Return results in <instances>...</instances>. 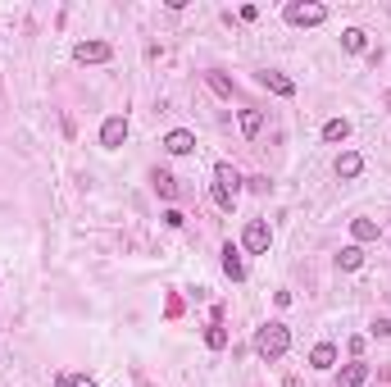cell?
I'll list each match as a JSON object with an SVG mask.
<instances>
[{"mask_svg":"<svg viewBox=\"0 0 391 387\" xmlns=\"http://www.w3.org/2000/svg\"><path fill=\"white\" fill-rule=\"evenodd\" d=\"M287 346H292V328H287V323H264V328L255 332V351H260L264 360H283Z\"/></svg>","mask_w":391,"mask_h":387,"instance_id":"1","label":"cell"},{"mask_svg":"<svg viewBox=\"0 0 391 387\" xmlns=\"http://www.w3.org/2000/svg\"><path fill=\"white\" fill-rule=\"evenodd\" d=\"M283 19L292 23V28H318V23L327 19V5H314V0H292V5H287L283 10Z\"/></svg>","mask_w":391,"mask_h":387,"instance_id":"2","label":"cell"},{"mask_svg":"<svg viewBox=\"0 0 391 387\" xmlns=\"http://www.w3.org/2000/svg\"><path fill=\"white\" fill-rule=\"evenodd\" d=\"M241 246H246L250 255H264L273 246V232H269V223L264 219H250L246 223V232H241Z\"/></svg>","mask_w":391,"mask_h":387,"instance_id":"3","label":"cell"},{"mask_svg":"<svg viewBox=\"0 0 391 387\" xmlns=\"http://www.w3.org/2000/svg\"><path fill=\"white\" fill-rule=\"evenodd\" d=\"M123 142H128V119H123V114H109L105 128H100V146H105V151H119Z\"/></svg>","mask_w":391,"mask_h":387,"instance_id":"4","label":"cell"},{"mask_svg":"<svg viewBox=\"0 0 391 387\" xmlns=\"http://www.w3.org/2000/svg\"><path fill=\"white\" fill-rule=\"evenodd\" d=\"M109 55H114V46H109V41H77L73 46V59H77V64H105Z\"/></svg>","mask_w":391,"mask_h":387,"instance_id":"5","label":"cell"},{"mask_svg":"<svg viewBox=\"0 0 391 387\" xmlns=\"http://www.w3.org/2000/svg\"><path fill=\"white\" fill-rule=\"evenodd\" d=\"M241 182H246V178H241L228 160H218V164H214V191H223V196H237Z\"/></svg>","mask_w":391,"mask_h":387,"instance_id":"6","label":"cell"},{"mask_svg":"<svg viewBox=\"0 0 391 387\" xmlns=\"http://www.w3.org/2000/svg\"><path fill=\"white\" fill-rule=\"evenodd\" d=\"M255 77H260V87H269L273 96H296V82H292V77H283L278 68H264V73H255Z\"/></svg>","mask_w":391,"mask_h":387,"instance_id":"7","label":"cell"},{"mask_svg":"<svg viewBox=\"0 0 391 387\" xmlns=\"http://www.w3.org/2000/svg\"><path fill=\"white\" fill-rule=\"evenodd\" d=\"M164 151H169V155H191V151H196V133H187V128H173V133L164 137Z\"/></svg>","mask_w":391,"mask_h":387,"instance_id":"8","label":"cell"},{"mask_svg":"<svg viewBox=\"0 0 391 387\" xmlns=\"http://www.w3.org/2000/svg\"><path fill=\"white\" fill-rule=\"evenodd\" d=\"M359 173H364V155H359V151H341L337 155V178H346V182H350V178H359Z\"/></svg>","mask_w":391,"mask_h":387,"instance_id":"9","label":"cell"},{"mask_svg":"<svg viewBox=\"0 0 391 387\" xmlns=\"http://www.w3.org/2000/svg\"><path fill=\"white\" fill-rule=\"evenodd\" d=\"M223 274H228L232 278V283H241V278H246V265H241V251H237V246H223Z\"/></svg>","mask_w":391,"mask_h":387,"instance_id":"10","label":"cell"},{"mask_svg":"<svg viewBox=\"0 0 391 387\" xmlns=\"http://www.w3.org/2000/svg\"><path fill=\"white\" fill-rule=\"evenodd\" d=\"M364 378H369V365H364V360H355V365H346L337 374V387H364Z\"/></svg>","mask_w":391,"mask_h":387,"instance_id":"11","label":"cell"},{"mask_svg":"<svg viewBox=\"0 0 391 387\" xmlns=\"http://www.w3.org/2000/svg\"><path fill=\"white\" fill-rule=\"evenodd\" d=\"M337 365V346L332 342H318L314 351H309V369H332Z\"/></svg>","mask_w":391,"mask_h":387,"instance_id":"12","label":"cell"},{"mask_svg":"<svg viewBox=\"0 0 391 387\" xmlns=\"http://www.w3.org/2000/svg\"><path fill=\"white\" fill-rule=\"evenodd\" d=\"M151 182H155V191H160L164 200H178V178H173V173L155 169V173H151Z\"/></svg>","mask_w":391,"mask_h":387,"instance_id":"13","label":"cell"},{"mask_svg":"<svg viewBox=\"0 0 391 387\" xmlns=\"http://www.w3.org/2000/svg\"><path fill=\"white\" fill-rule=\"evenodd\" d=\"M346 137H350V119H327L323 123V142L337 146V142H346Z\"/></svg>","mask_w":391,"mask_h":387,"instance_id":"14","label":"cell"},{"mask_svg":"<svg viewBox=\"0 0 391 387\" xmlns=\"http://www.w3.org/2000/svg\"><path fill=\"white\" fill-rule=\"evenodd\" d=\"M241 133H246V137H260L264 133V110H241Z\"/></svg>","mask_w":391,"mask_h":387,"instance_id":"15","label":"cell"},{"mask_svg":"<svg viewBox=\"0 0 391 387\" xmlns=\"http://www.w3.org/2000/svg\"><path fill=\"white\" fill-rule=\"evenodd\" d=\"M350 232H355V242H378V223L373 219H350Z\"/></svg>","mask_w":391,"mask_h":387,"instance_id":"16","label":"cell"},{"mask_svg":"<svg viewBox=\"0 0 391 387\" xmlns=\"http://www.w3.org/2000/svg\"><path fill=\"white\" fill-rule=\"evenodd\" d=\"M359 265H364V251H359V246H341L337 269H359Z\"/></svg>","mask_w":391,"mask_h":387,"instance_id":"17","label":"cell"},{"mask_svg":"<svg viewBox=\"0 0 391 387\" xmlns=\"http://www.w3.org/2000/svg\"><path fill=\"white\" fill-rule=\"evenodd\" d=\"M205 342H209V351H223V346H228V328H223V323H209V332H205Z\"/></svg>","mask_w":391,"mask_h":387,"instance_id":"18","label":"cell"},{"mask_svg":"<svg viewBox=\"0 0 391 387\" xmlns=\"http://www.w3.org/2000/svg\"><path fill=\"white\" fill-rule=\"evenodd\" d=\"M341 46H346L350 55H359V50H364V28H346V32H341Z\"/></svg>","mask_w":391,"mask_h":387,"instance_id":"19","label":"cell"},{"mask_svg":"<svg viewBox=\"0 0 391 387\" xmlns=\"http://www.w3.org/2000/svg\"><path fill=\"white\" fill-rule=\"evenodd\" d=\"M55 387H96L87 374H55Z\"/></svg>","mask_w":391,"mask_h":387,"instance_id":"20","label":"cell"},{"mask_svg":"<svg viewBox=\"0 0 391 387\" xmlns=\"http://www.w3.org/2000/svg\"><path fill=\"white\" fill-rule=\"evenodd\" d=\"M209 87H214L218 96H232V82H228V77H223V73H209Z\"/></svg>","mask_w":391,"mask_h":387,"instance_id":"21","label":"cell"},{"mask_svg":"<svg viewBox=\"0 0 391 387\" xmlns=\"http://www.w3.org/2000/svg\"><path fill=\"white\" fill-rule=\"evenodd\" d=\"M164 223H169V228H182L187 214H182V210H169V214H164Z\"/></svg>","mask_w":391,"mask_h":387,"instance_id":"22","label":"cell"},{"mask_svg":"<svg viewBox=\"0 0 391 387\" xmlns=\"http://www.w3.org/2000/svg\"><path fill=\"white\" fill-rule=\"evenodd\" d=\"M373 337H391V319H378V323H373Z\"/></svg>","mask_w":391,"mask_h":387,"instance_id":"23","label":"cell"}]
</instances>
